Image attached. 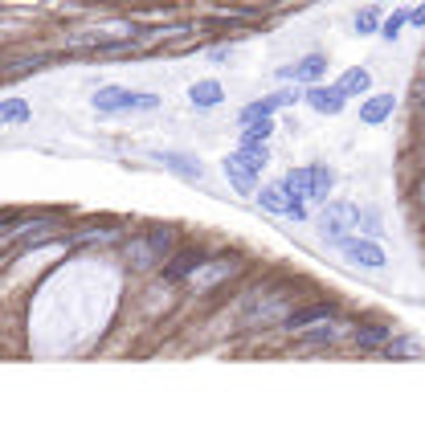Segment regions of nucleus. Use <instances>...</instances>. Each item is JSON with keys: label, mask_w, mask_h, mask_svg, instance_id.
Segmentation results:
<instances>
[{"label": "nucleus", "mask_w": 425, "mask_h": 425, "mask_svg": "<svg viewBox=\"0 0 425 425\" xmlns=\"http://www.w3.org/2000/svg\"><path fill=\"white\" fill-rule=\"evenodd\" d=\"M347 225H356V209L352 205H332V209H323V217H319V237L332 242V246H340L343 237H347Z\"/></svg>", "instance_id": "6"}, {"label": "nucleus", "mask_w": 425, "mask_h": 425, "mask_svg": "<svg viewBox=\"0 0 425 425\" xmlns=\"http://www.w3.org/2000/svg\"><path fill=\"white\" fill-rule=\"evenodd\" d=\"M282 184L295 192L298 201H327L336 176H332V168H323V164H311V168H291Z\"/></svg>", "instance_id": "2"}, {"label": "nucleus", "mask_w": 425, "mask_h": 425, "mask_svg": "<svg viewBox=\"0 0 425 425\" xmlns=\"http://www.w3.org/2000/svg\"><path fill=\"white\" fill-rule=\"evenodd\" d=\"M29 119H33V111H29V102H25V98H4V102H0V123H4V127L29 123Z\"/></svg>", "instance_id": "18"}, {"label": "nucleus", "mask_w": 425, "mask_h": 425, "mask_svg": "<svg viewBox=\"0 0 425 425\" xmlns=\"http://www.w3.org/2000/svg\"><path fill=\"white\" fill-rule=\"evenodd\" d=\"M156 160H160L168 172L184 176V180H201V176H205L201 164H192V160H188V156H180V152H156Z\"/></svg>", "instance_id": "15"}, {"label": "nucleus", "mask_w": 425, "mask_h": 425, "mask_svg": "<svg viewBox=\"0 0 425 425\" xmlns=\"http://www.w3.org/2000/svg\"><path fill=\"white\" fill-rule=\"evenodd\" d=\"M384 21H381V12L377 8H360L356 12V33H377Z\"/></svg>", "instance_id": "25"}, {"label": "nucleus", "mask_w": 425, "mask_h": 425, "mask_svg": "<svg viewBox=\"0 0 425 425\" xmlns=\"http://www.w3.org/2000/svg\"><path fill=\"white\" fill-rule=\"evenodd\" d=\"M332 315H336V307H332V302H315V307L291 311V315L282 319V327H287V332H298V327H307V323H323V319H332Z\"/></svg>", "instance_id": "12"}, {"label": "nucleus", "mask_w": 425, "mask_h": 425, "mask_svg": "<svg viewBox=\"0 0 425 425\" xmlns=\"http://www.w3.org/2000/svg\"><path fill=\"white\" fill-rule=\"evenodd\" d=\"M201 262H205V257L197 254V250H180V254L172 257V266H168V282H180V278H192V274L201 270Z\"/></svg>", "instance_id": "16"}, {"label": "nucleus", "mask_w": 425, "mask_h": 425, "mask_svg": "<svg viewBox=\"0 0 425 425\" xmlns=\"http://www.w3.org/2000/svg\"><path fill=\"white\" fill-rule=\"evenodd\" d=\"M417 205H422V209H425V180H422V184H417Z\"/></svg>", "instance_id": "30"}, {"label": "nucleus", "mask_w": 425, "mask_h": 425, "mask_svg": "<svg viewBox=\"0 0 425 425\" xmlns=\"http://www.w3.org/2000/svg\"><path fill=\"white\" fill-rule=\"evenodd\" d=\"M221 98H225V90H221V82H212V78H205V82H192V90H188V102H192L197 111H212Z\"/></svg>", "instance_id": "14"}, {"label": "nucleus", "mask_w": 425, "mask_h": 425, "mask_svg": "<svg viewBox=\"0 0 425 425\" xmlns=\"http://www.w3.org/2000/svg\"><path fill=\"white\" fill-rule=\"evenodd\" d=\"M90 102H94V111H102V115H119V111H156V107H160L156 94H139V90H127V86H102Z\"/></svg>", "instance_id": "3"}, {"label": "nucleus", "mask_w": 425, "mask_h": 425, "mask_svg": "<svg viewBox=\"0 0 425 425\" xmlns=\"http://www.w3.org/2000/svg\"><path fill=\"white\" fill-rule=\"evenodd\" d=\"M392 107H397V98H392V94H372V98L360 107V123L377 127V123H384V119L392 115Z\"/></svg>", "instance_id": "13"}, {"label": "nucleus", "mask_w": 425, "mask_h": 425, "mask_svg": "<svg viewBox=\"0 0 425 425\" xmlns=\"http://www.w3.org/2000/svg\"><path fill=\"white\" fill-rule=\"evenodd\" d=\"M356 225H364L368 233H381V217L372 209H356Z\"/></svg>", "instance_id": "28"}, {"label": "nucleus", "mask_w": 425, "mask_h": 425, "mask_svg": "<svg viewBox=\"0 0 425 425\" xmlns=\"http://www.w3.org/2000/svg\"><path fill=\"white\" fill-rule=\"evenodd\" d=\"M45 62H49L45 53H33V57H17V62H8L4 78H8V82H17V78H21V74H29V70H45Z\"/></svg>", "instance_id": "21"}, {"label": "nucleus", "mask_w": 425, "mask_h": 425, "mask_svg": "<svg viewBox=\"0 0 425 425\" xmlns=\"http://www.w3.org/2000/svg\"><path fill=\"white\" fill-rule=\"evenodd\" d=\"M257 201H262V209L282 212V217H295V221H302V217H307V205L298 201L287 184H266V188L257 192Z\"/></svg>", "instance_id": "5"}, {"label": "nucleus", "mask_w": 425, "mask_h": 425, "mask_svg": "<svg viewBox=\"0 0 425 425\" xmlns=\"http://www.w3.org/2000/svg\"><path fill=\"white\" fill-rule=\"evenodd\" d=\"M340 254L352 262V266H364V270H381L384 266V250L368 237H343L340 242Z\"/></svg>", "instance_id": "7"}, {"label": "nucleus", "mask_w": 425, "mask_h": 425, "mask_svg": "<svg viewBox=\"0 0 425 425\" xmlns=\"http://www.w3.org/2000/svg\"><path fill=\"white\" fill-rule=\"evenodd\" d=\"M381 352L388 360H417V356H422V343L417 340H388Z\"/></svg>", "instance_id": "20"}, {"label": "nucleus", "mask_w": 425, "mask_h": 425, "mask_svg": "<svg viewBox=\"0 0 425 425\" xmlns=\"http://www.w3.org/2000/svg\"><path fill=\"white\" fill-rule=\"evenodd\" d=\"M270 135H274V119L266 115V119H254V123H242V135H237V139H242V143H266Z\"/></svg>", "instance_id": "19"}, {"label": "nucleus", "mask_w": 425, "mask_h": 425, "mask_svg": "<svg viewBox=\"0 0 425 425\" xmlns=\"http://www.w3.org/2000/svg\"><path fill=\"white\" fill-rule=\"evenodd\" d=\"M237 152H242V156H246V160H250V164H254L257 172L270 164V152H266V143H242Z\"/></svg>", "instance_id": "26"}, {"label": "nucleus", "mask_w": 425, "mask_h": 425, "mask_svg": "<svg viewBox=\"0 0 425 425\" xmlns=\"http://www.w3.org/2000/svg\"><path fill=\"white\" fill-rule=\"evenodd\" d=\"M405 21H409V12H392V17H388V21L381 25V37H388V42H392V37L405 29Z\"/></svg>", "instance_id": "27"}, {"label": "nucleus", "mask_w": 425, "mask_h": 425, "mask_svg": "<svg viewBox=\"0 0 425 425\" xmlns=\"http://www.w3.org/2000/svg\"><path fill=\"white\" fill-rule=\"evenodd\" d=\"M336 86H340L343 94L352 98V94H364V90L372 86V74H368V70H347V74H343V78H340Z\"/></svg>", "instance_id": "22"}, {"label": "nucleus", "mask_w": 425, "mask_h": 425, "mask_svg": "<svg viewBox=\"0 0 425 425\" xmlns=\"http://www.w3.org/2000/svg\"><path fill=\"white\" fill-rule=\"evenodd\" d=\"M237 270H242V262H237V257H209V262H201V270L192 274V287H197V291H212L217 282L233 278Z\"/></svg>", "instance_id": "8"}, {"label": "nucleus", "mask_w": 425, "mask_h": 425, "mask_svg": "<svg viewBox=\"0 0 425 425\" xmlns=\"http://www.w3.org/2000/svg\"><path fill=\"white\" fill-rule=\"evenodd\" d=\"M422 164H425V152H422Z\"/></svg>", "instance_id": "31"}, {"label": "nucleus", "mask_w": 425, "mask_h": 425, "mask_svg": "<svg viewBox=\"0 0 425 425\" xmlns=\"http://www.w3.org/2000/svg\"><path fill=\"white\" fill-rule=\"evenodd\" d=\"M74 242H119V229L115 225H86L74 233Z\"/></svg>", "instance_id": "23"}, {"label": "nucleus", "mask_w": 425, "mask_h": 425, "mask_svg": "<svg viewBox=\"0 0 425 425\" xmlns=\"http://www.w3.org/2000/svg\"><path fill=\"white\" fill-rule=\"evenodd\" d=\"M172 246H176L172 229H152V233H139V237L123 242V257H127L131 270H152V266L168 262Z\"/></svg>", "instance_id": "1"}, {"label": "nucleus", "mask_w": 425, "mask_h": 425, "mask_svg": "<svg viewBox=\"0 0 425 425\" xmlns=\"http://www.w3.org/2000/svg\"><path fill=\"white\" fill-rule=\"evenodd\" d=\"M291 315V295H266V298H254L250 307H246V323L250 327H270V323H282Z\"/></svg>", "instance_id": "4"}, {"label": "nucleus", "mask_w": 425, "mask_h": 425, "mask_svg": "<svg viewBox=\"0 0 425 425\" xmlns=\"http://www.w3.org/2000/svg\"><path fill=\"white\" fill-rule=\"evenodd\" d=\"M323 74H327V57H319V53H307L298 66L282 70V78H295V82H307V86H315Z\"/></svg>", "instance_id": "11"}, {"label": "nucleus", "mask_w": 425, "mask_h": 425, "mask_svg": "<svg viewBox=\"0 0 425 425\" xmlns=\"http://www.w3.org/2000/svg\"><path fill=\"white\" fill-rule=\"evenodd\" d=\"M302 102L311 107V111H319V115H340L343 107H347V94H343L340 86H307V94H302Z\"/></svg>", "instance_id": "9"}, {"label": "nucleus", "mask_w": 425, "mask_h": 425, "mask_svg": "<svg viewBox=\"0 0 425 425\" xmlns=\"http://www.w3.org/2000/svg\"><path fill=\"white\" fill-rule=\"evenodd\" d=\"M409 21H413V25H422V29H425V4H417V8L409 12Z\"/></svg>", "instance_id": "29"}, {"label": "nucleus", "mask_w": 425, "mask_h": 425, "mask_svg": "<svg viewBox=\"0 0 425 425\" xmlns=\"http://www.w3.org/2000/svg\"><path fill=\"white\" fill-rule=\"evenodd\" d=\"M343 336V323H332V319H323V327H315V332H307L302 343H336Z\"/></svg>", "instance_id": "24"}, {"label": "nucleus", "mask_w": 425, "mask_h": 425, "mask_svg": "<svg viewBox=\"0 0 425 425\" xmlns=\"http://www.w3.org/2000/svg\"><path fill=\"white\" fill-rule=\"evenodd\" d=\"M225 176H229V184H233L237 192H257V168L242 152H233V156L225 160Z\"/></svg>", "instance_id": "10"}, {"label": "nucleus", "mask_w": 425, "mask_h": 425, "mask_svg": "<svg viewBox=\"0 0 425 425\" xmlns=\"http://www.w3.org/2000/svg\"><path fill=\"white\" fill-rule=\"evenodd\" d=\"M388 340H392V327H384V323L356 327V347H364V352H377V347H384Z\"/></svg>", "instance_id": "17"}]
</instances>
